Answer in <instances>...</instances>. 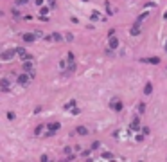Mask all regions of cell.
Instances as JSON below:
<instances>
[{"label":"cell","instance_id":"6da1fadb","mask_svg":"<svg viewBox=\"0 0 167 162\" xmlns=\"http://www.w3.org/2000/svg\"><path fill=\"white\" fill-rule=\"evenodd\" d=\"M31 79H32V78H31L27 72H20V74H18V78H16V85L25 88V87H29V85H31Z\"/></svg>","mask_w":167,"mask_h":162},{"label":"cell","instance_id":"7a4b0ae2","mask_svg":"<svg viewBox=\"0 0 167 162\" xmlns=\"http://www.w3.org/2000/svg\"><path fill=\"white\" fill-rule=\"evenodd\" d=\"M61 130V124L58 123V121H54V123H49L47 124V132H45V137H52V135H56L58 132Z\"/></svg>","mask_w":167,"mask_h":162},{"label":"cell","instance_id":"3957f363","mask_svg":"<svg viewBox=\"0 0 167 162\" xmlns=\"http://www.w3.org/2000/svg\"><path fill=\"white\" fill-rule=\"evenodd\" d=\"M128 130H130V133H133V132H142V126H140V115H135V117L130 121Z\"/></svg>","mask_w":167,"mask_h":162},{"label":"cell","instance_id":"277c9868","mask_svg":"<svg viewBox=\"0 0 167 162\" xmlns=\"http://www.w3.org/2000/svg\"><path fill=\"white\" fill-rule=\"evenodd\" d=\"M14 52H16V58H20L22 61H29V60H32V56H31L23 47H14Z\"/></svg>","mask_w":167,"mask_h":162},{"label":"cell","instance_id":"5b68a950","mask_svg":"<svg viewBox=\"0 0 167 162\" xmlns=\"http://www.w3.org/2000/svg\"><path fill=\"white\" fill-rule=\"evenodd\" d=\"M110 108H112L113 112H122L124 105H122V101H121L119 97H113V99H110Z\"/></svg>","mask_w":167,"mask_h":162},{"label":"cell","instance_id":"8992f818","mask_svg":"<svg viewBox=\"0 0 167 162\" xmlns=\"http://www.w3.org/2000/svg\"><path fill=\"white\" fill-rule=\"evenodd\" d=\"M0 58H2L4 61H9V60L16 58V52H14V49H7V50H4V52L0 54Z\"/></svg>","mask_w":167,"mask_h":162},{"label":"cell","instance_id":"52a82bcc","mask_svg":"<svg viewBox=\"0 0 167 162\" xmlns=\"http://www.w3.org/2000/svg\"><path fill=\"white\" fill-rule=\"evenodd\" d=\"M142 63H149V65H160V58L158 56H149V58H140Z\"/></svg>","mask_w":167,"mask_h":162},{"label":"cell","instance_id":"ba28073f","mask_svg":"<svg viewBox=\"0 0 167 162\" xmlns=\"http://www.w3.org/2000/svg\"><path fill=\"white\" fill-rule=\"evenodd\" d=\"M22 40H23L25 43H34V41L38 40V36H36L34 32H25V34L22 36Z\"/></svg>","mask_w":167,"mask_h":162},{"label":"cell","instance_id":"9c48e42d","mask_svg":"<svg viewBox=\"0 0 167 162\" xmlns=\"http://www.w3.org/2000/svg\"><path fill=\"white\" fill-rule=\"evenodd\" d=\"M0 90H2V92H9V90H11V81H9L7 78H2V79H0Z\"/></svg>","mask_w":167,"mask_h":162},{"label":"cell","instance_id":"30bf717a","mask_svg":"<svg viewBox=\"0 0 167 162\" xmlns=\"http://www.w3.org/2000/svg\"><path fill=\"white\" fill-rule=\"evenodd\" d=\"M130 32H131V36H140V34H142V25L135 22V23H133V27L130 29Z\"/></svg>","mask_w":167,"mask_h":162},{"label":"cell","instance_id":"8fae6325","mask_svg":"<svg viewBox=\"0 0 167 162\" xmlns=\"http://www.w3.org/2000/svg\"><path fill=\"white\" fill-rule=\"evenodd\" d=\"M23 72H27V74L34 72V61H32V60H29V61H23Z\"/></svg>","mask_w":167,"mask_h":162},{"label":"cell","instance_id":"7c38bea8","mask_svg":"<svg viewBox=\"0 0 167 162\" xmlns=\"http://www.w3.org/2000/svg\"><path fill=\"white\" fill-rule=\"evenodd\" d=\"M108 47H110L112 50H115V49L119 47V40H117V36H112V38H108Z\"/></svg>","mask_w":167,"mask_h":162},{"label":"cell","instance_id":"4fadbf2b","mask_svg":"<svg viewBox=\"0 0 167 162\" xmlns=\"http://www.w3.org/2000/svg\"><path fill=\"white\" fill-rule=\"evenodd\" d=\"M45 130H47V124H38V126L34 128V135H36V137L45 135Z\"/></svg>","mask_w":167,"mask_h":162},{"label":"cell","instance_id":"5bb4252c","mask_svg":"<svg viewBox=\"0 0 167 162\" xmlns=\"http://www.w3.org/2000/svg\"><path fill=\"white\" fill-rule=\"evenodd\" d=\"M50 36H52V41H56V43H61V41H63V38H65L61 32H52Z\"/></svg>","mask_w":167,"mask_h":162},{"label":"cell","instance_id":"9a60e30c","mask_svg":"<svg viewBox=\"0 0 167 162\" xmlns=\"http://www.w3.org/2000/svg\"><path fill=\"white\" fill-rule=\"evenodd\" d=\"M76 105H77V101H76V99H70L68 103H65V106H63V108H65V110H74V108H76Z\"/></svg>","mask_w":167,"mask_h":162},{"label":"cell","instance_id":"2e32d148","mask_svg":"<svg viewBox=\"0 0 167 162\" xmlns=\"http://www.w3.org/2000/svg\"><path fill=\"white\" fill-rule=\"evenodd\" d=\"M74 72H76V61H72V63H68V65H67L65 74H74Z\"/></svg>","mask_w":167,"mask_h":162},{"label":"cell","instance_id":"e0dca14e","mask_svg":"<svg viewBox=\"0 0 167 162\" xmlns=\"http://www.w3.org/2000/svg\"><path fill=\"white\" fill-rule=\"evenodd\" d=\"M76 133L77 135H88V128L86 126H77L76 128Z\"/></svg>","mask_w":167,"mask_h":162},{"label":"cell","instance_id":"ac0fdd59","mask_svg":"<svg viewBox=\"0 0 167 162\" xmlns=\"http://www.w3.org/2000/svg\"><path fill=\"white\" fill-rule=\"evenodd\" d=\"M146 112V103L142 101V103H139V106H137V115H142Z\"/></svg>","mask_w":167,"mask_h":162},{"label":"cell","instance_id":"d6986e66","mask_svg":"<svg viewBox=\"0 0 167 162\" xmlns=\"http://www.w3.org/2000/svg\"><path fill=\"white\" fill-rule=\"evenodd\" d=\"M49 11H50V7H49V5H43V7H40V14H41L43 18H47Z\"/></svg>","mask_w":167,"mask_h":162},{"label":"cell","instance_id":"ffe728a7","mask_svg":"<svg viewBox=\"0 0 167 162\" xmlns=\"http://www.w3.org/2000/svg\"><path fill=\"white\" fill-rule=\"evenodd\" d=\"M151 92H153V85H151V83H146V87H144V94H146V96H151Z\"/></svg>","mask_w":167,"mask_h":162},{"label":"cell","instance_id":"44dd1931","mask_svg":"<svg viewBox=\"0 0 167 162\" xmlns=\"http://www.w3.org/2000/svg\"><path fill=\"white\" fill-rule=\"evenodd\" d=\"M148 16H149V13H142V14H140V16H139V18H137V20H135V22H137V23H140V25H142V22H144V20H146V18H148Z\"/></svg>","mask_w":167,"mask_h":162},{"label":"cell","instance_id":"7402d4cb","mask_svg":"<svg viewBox=\"0 0 167 162\" xmlns=\"http://www.w3.org/2000/svg\"><path fill=\"white\" fill-rule=\"evenodd\" d=\"M104 7H106V13H108V14H113V9H112V4H110L108 0L104 2Z\"/></svg>","mask_w":167,"mask_h":162},{"label":"cell","instance_id":"603a6c76","mask_svg":"<svg viewBox=\"0 0 167 162\" xmlns=\"http://www.w3.org/2000/svg\"><path fill=\"white\" fill-rule=\"evenodd\" d=\"M11 13H13V16H14L16 20H20V18H22V13H20L16 7H13V11H11Z\"/></svg>","mask_w":167,"mask_h":162},{"label":"cell","instance_id":"cb8c5ba5","mask_svg":"<svg viewBox=\"0 0 167 162\" xmlns=\"http://www.w3.org/2000/svg\"><path fill=\"white\" fill-rule=\"evenodd\" d=\"M101 157H103V159H106V160H113V159H115V157H113V155L110 153V151H104V153H103Z\"/></svg>","mask_w":167,"mask_h":162},{"label":"cell","instance_id":"d4e9b609","mask_svg":"<svg viewBox=\"0 0 167 162\" xmlns=\"http://www.w3.org/2000/svg\"><path fill=\"white\" fill-rule=\"evenodd\" d=\"M67 61H68V63H72V61H76V56H74L72 52H68V54H67Z\"/></svg>","mask_w":167,"mask_h":162},{"label":"cell","instance_id":"484cf974","mask_svg":"<svg viewBox=\"0 0 167 162\" xmlns=\"http://www.w3.org/2000/svg\"><path fill=\"white\" fill-rule=\"evenodd\" d=\"M63 153H65V157H68V155H72V148H70V146H65V150H63Z\"/></svg>","mask_w":167,"mask_h":162},{"label":"cell","instance_id":"4316f807","mask_svg":"<svg viewBox=\"0 0 167 162\" xmlns=\"http://www.w3.org/2000/svg\"><path fill=\"white\" fill-rule=\"evenodd\" d=\"M90 18H92L94 22H95V20H99V11H94V13L90 14Z\"/></svg>","mask_w":167,"mask_h":162},{"label":"cell","instance_id":"83f0119b","mask_svg":"<svg viewBox=\"0 0 167 162\" xmlns=\"http://www.w3.org/2000/svg\"><path fill=\"white\" fill-rule=\"evenodd\" d=\"M144 137H146V135H144V133L140 132V133H139V135L135 137V141H137V142H142V141H144Z\"/></svg>","mask_w":167,"mask_h":162},{"label":"cell","instance_id":"f1b7e54d","mask_svg":"<svg viewBox=\"0 0 167 162\" xmlns=\"http://www.w3.org/2000/svg\"><path fill=\"white\" fill-rule=\"evenodd\" d=\"M99 146H101V142H99V141H94V142H92V148H90V150H99Z\"/></svg>","mask_w":167,"mask_h":162},{"label":"cell","instance_id":"f546056e","mask_svg":"<svg viewBox=\"0 0 167 162\" xmlns=\"http://www.w3.org/2000/svg\"><path fill=\"white\" fill-rule=\"evenodd\" d=\"M29 4V0H16L14 2V5H27Z\"/></svg>","mask_w":167,"mask_h":162},{"label":"cell","instance_id":"4dcf8cb0","mask_svg":"<svg viewBox=\"0 0 167 162\" xmlns=\"http://www.w3.org/2000/svg\"><path fill=\"white\" fill-rule=\"evenodd\" d=\"M65 40H67V41H72V40H74V34H72V32H67V34H65Z\"/></svg>","mask_w":167,"mask_h":162},{"label":"cell","instance_id":"1f68e13d","mask_svg":"<svg viewBox=\"0 0 167 162\" xmlns=\"http://www.w3.org/2000/svg\"><path fill=\"white\" fill-rule=\"evenodd\" d=\"M14 117H16L14 112H7V119H9V121H14Z\"/></svg>","mask_w":167,"mask_h":162},{"label":"cell","instance_id":"d6a6232c","mask_svg":"<svg viewBox=\"0 0 167 162\" xmlns=\"http://www.w3.org/2000/svg\"><path fill=\"white\" fill-rule=\"evenodd\" d=\"M92 151H94V150H83V157H85V159H88Z\"/></svg>","mask_w":167,"mask_h":162},{"label":"cell","instance_id":"836d02e7","mask_svg":"<svg viewBox=\"0 0 167 162\" xmlns=\"http://www.w3.org/2000/svg\"><path fill=\"white\" fill-rule=\"evenodd\" d=\"M47 2H49V7H50V9H54V7L58 5V2H56V0H47Z\"/></svg>","mask_w":167,"mask_h":162},{"label":"cell","instance_id":"e575fe53","mask_svg":"<svg viewBox=\"0 0 167 162\" xmlns=\"http://www.w3.org/2000/svg\"><path fill=\"white\" fill-rule=\"evenodd\" d=\"M40 162H50L49 155H41V157H40Z\"/></svg>","mask_w":167,"mask_h":162},{"label":"cell","instance_id":"d590c367","mask_svg":"<svg viewBox=\"0 0 167 162\" xmlns=\"http://www.w3.org/2000/svg\"><path fill=\"white\" fill-rule=\"evenodd\" d=\"M106 56H110V58H112V56H115V52H113L112 49H106Z\"/></svg>","mask_w":167,"mask_h":162},{"label":"cell","instance_id":"8d00e7d4","mask_svg":"<svg viewBox=\"0 0 167 162\" xmlns=\"http://www.w3.org/2000/svg\"><path fill=\"white\" fill-rule=\"evenodd\" d=\"M142 133H144V135H149V128H148V126H144V128H142Z\"/></svg>","mask_w":167,"mask_h":162},{"label":"cell","instance_id":"74e56055","mask_svg":"<svg viewBox=\"0 0 167 162\" xmlns=\"http://www.w3.org/2000/svg\"><path fill=\"white\" fill-rule=\"evenodd\" d=\"M112 36H115V29H110V32H108V38H112Z\"/></svg>","mask_w":167,"mask_h":162},{"label":"cell","instance_id":"f35d334b","mask_svg":"<svg viewBox=\"0 0 167 162\" xmlns=\"http://www.w3.org/2000/svg\"><path fill=\"white\" fill-rule=\"evenodd\" d=\"M34 4L40 5V7H43V0H34Z\"/></svg>","mask_w":167,"mask_h":162},{"label":"cell","instance_id":"ab89813d","mask_svg":"<svg viewBox=\"0 0 167 162\" xmlns=\"http://www.w3.org/2000/svg\"><path fill=\"white\" fill-rule=\"evenodd\" d=\"M164 20H167V9H166V13H164Z\"/></svg>","mask_w":167,"mask_h":162},{"label":"cell","instance_id":"60d3db41","mask_svg":"<svg viewBox=\"0 0 167 162\" xmlns=\"http://www.w3.org/2000/svg\"><path fill=\"white\" fill-rule=\"evenodd\" d=\"M166 52H167V47H166Z\"/></svg>","mask_w":167,"mask_h":162},{"label":"cell","instance_id":"b9f144b4","mask_svg":"<svg viewBox=\"0 0 167 162\" xmlns=\"http://www.w3.org/2000/svg\"><path fill=\"white\" fill-rule=\"evenodd\" d=\"M50 162H54V160H50Z\"/></svg>","mask_w":167,"mask_h":162}]
</instances>
